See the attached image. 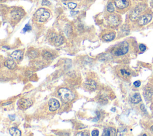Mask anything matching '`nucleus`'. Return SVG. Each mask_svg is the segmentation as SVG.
Listing matches in <instances>:
<instances>
[{"instance_id":"7","label":"nucleus","mask_w":153,"mask_h":136,"mask_svg":"<svg viewBox=\"0 0 153 136\" xmlns=\"http://www.w3.org/2000/svg\"><path fill=\"white\" fill-rule=\"evenodd\" d=\"M32 101L28 98H21L18 102L19 107L22 109L28 108L32 105Z\"/></svg>"},{"instance_id":"22","label":"nucleus","mask_w":153,"mask_h":136,"mask_svg":"<svg viewBox=\"0 0 153 136\" xmlns=\"http://www.w3.org/2000/svg\"><path fill=\"white\" fill-rule=\"evenodd\" d=\"M76 135H78V136H79V135H84V136H88V135H89V134H88V132H87V131H82V132H79V133H78L77 134H76Z\"/></svg>"},{"instance_id":"14","label":"nucleus","mask_w":153,"mask_h":136,"mask_svg":"<svg viewBox=\"0 0 153 136\" xmlns=\"http://www.w3.org/2000/svg\"><path fill=\"white\" fill-rule=\"evenodd\" d=\"M4 65L6 67H7L8 68L11 69H14L16 67V63L12 59H7L4 63Z\"/></svg>"},{"instance_id":"30","label":"nucleus","mask_w":153,"mask_h":136,"mask_svg":"<svg viewBox=\"0 0 153 136\" xmlns=\"http://www.w3.org/2000/svg\"><path fill=\"white\" fill-rule=\"evenodd\" d=\"M63 1H66V0H63Z\"/></svg>"},{"instance_id":"12","label":"nucleus","mask_w":153,"mask_h":136,"mask_svg":"<svg viewBox=\"0 0 153 136\" xmlns=\"http://www.w3.org/2000/svg\"><path fill=\"white\" fill-rule=\"evenodd\" d=\"M116 135V130L114 128L109 127L104 129L102 135L103 136H114Z\"/></svg>"},{"instance_id":"25","label":"nucleus","mask_w":153,"mask_h":136,"mask_svg":"<svg viewBox=\"0 0 153 136\" xmlns=\"http://www.w3.org/2000/svg\"><path fill=\"white\" fill-rule=\"evenodd\" d=\"M30 29H31V27H30L28 24H27V25L25 26V27L24 28L23 31H24V32H26V31H29V30H30Z\"/></svg>"},{"instance_id":"28","label":"nucleus","mask_w":153,"mask_h":136,"mask_svg":"<svg viewBox=\"0 0 153 136\" xmlns=\"http://www.w3.org/2000/svg\"><path fill=\"white\" fill-rule=\"evenodd\" d=\"M151 131L153 132V126H152L151 127Z\"/></svg>"},{"instance_id":"17","label":"nucleus","mask_w":153,"mask_h":136,"mask_svg":"<svg viewBox=\"0 0 153 136\" xmlns=\"http://www.w3.org/2000/svg\"><path fill=\"white\" fill-rule=\"evenodd\" d=\"M115 34L114 32H110L108 34H106L103 35V40L106 41H112L115 38Z\"/></svg>"},{"instance_id":"21","label":"nucleus","mask_w":153,"mask_h":136,"mask_svg":"<svg viewBox=\"0 0 153 136\" xmlns=\"http://www.w3.org/2000/svg\"><path fill=\"white\" fill-rule=\"evenodd\" d=\"M68 7L71 9H74L76 7V4L74 3V2H69L68 4Z\"/></svg>"},{"instance_id":"1","label":"nucleus","mask_w":153,"mask_h":136,"mask_svg":"<svg viewBox=\"0 0 153 136\" xmlns=\"http://www.w3.org/2000/svg\"><path fill=\"white\" fill-rule=\"evenodd\" d=\"M57 93L59 96L65 102H71L75 98L74 93L71 90L67 88H60L59 89Z\"/></svg>"},{"instance_id":"19","label":"nucleus","mask_w":153,"mask_h":136,"mask_svg":"<svg viewBox=\"0 0 153 136\" xmlns=\"http://www.w3.org/2000/svg\"><path fill=\"white\" fill-rule=\"evenodd\" d=\"M42 56H44V58H45L46 59H50V58H52L51 54L50 52H47V51H45L44 53H42Z\"/></svg>"},{"instance_id":"26","label":"nucleus","mask_w":153,"mask_h":136,"mask_svg":"<svg viewBox=\"0 0 153 136\" xmlns=\"http://www.w3.org/2000/svg\"><path fill=\"white\" fill-rule=\"evenodd\" d=\"M133 84H134L136 87H139V86H140V81L139 80H137V81H134V82L133 83Z\"/></svg>"},{"instance_id":"20","label":"nucleus","mask_w":153,"mask_h":136,"mask_svg":"<svg viewBox=\"0 0 153 136\" xmlns=\"http://www.w3.org/2000/svg\"><path fill=\"white\" fill-rule=\"evenodd\" d=\"M107 10H108V11L109 12H110V13L113 12V11H114V5H112V3L110 2V3L108 4V6H107Z\"/></svg>"},{"instance_id":"5","label":"nucleus","mask_w":153,"mask_h":136,"mask_svg":"<svg viewBox=\"0 0 153 136\" xmlns=\"http://www.w3.org/2000/svg\"><path fill=\"white\" fill-rule=\"evenodd\" d=\"M144 9V7L142 5H138L136 7V8L132 11V13H131L130 16V18L131 20L134 21L137 19H138L139 18V16H140V12Z\"/></svg>"},{"instance_id":"16","label":"nucleus","mask_w":153,"mask_h":136,"mask_svg":"<svg viewBox=\"0 0 153 136\" xmlns=\"http://www.w3.org/2000/svg\"><path fill=\"white\" fill-rule=\"evenodd\" d=\"M130 101L133 104H137V103H139L141 101L140 95H139V93H134L131 96Z\"/></svg>"},{"instance_id":"24","label":"nucleus","mask_w":153,"mask_h":136,"mask_svg":"<svg viewBox=\"0 0 153 136\" xmlns=\"http://www.w3.org/2000/svg\"><path fill=\"white\" fill-rule=\"evenodd\" d=\"M91 135L93 136H97L99 135V131L97 129H94L91 132Z\"/></svg>"},{"instance_id":"13","label":"nucleus","mask_w":153,"mask_h":136,"mask_svg":"<svg viewBox=\"0 0 153 136\" xmlns=\"http://www.w3.org/2000/svg\"><path fill=\"white\" fill-rule=\"evenodd\" d=\"M11 17L14 19V20H17L19 19L20 18H21L23 15V13L19 10H15L11 11Z\"/></svg>"},{"instance_id":"10","label":"nucleus","mask_w":153,"mask_h":136,"mask_svg":"<svg viewBox=\"0 0 153 136\" xmlns=\"http://www.w3.org/2000/svg\"><path fill=\"white\" fill-rule=\"evenodd\" d=\"M108 22L111 26H117L120 22L119 18L116 15H111L108 18Z\"/></svg>"},{"instance_id":"15","label":"nucleus","mask_w":153,"mask_h":136,"mask_svg":"<svg viewBox=\"0 0 153 136\" xmlns=\"http://www.w3.org/2000/svg\"><path fill=\"white\" fill-rule=\"evenodd\" d=\"M85 87L90 90H94L96 87V83L91 80H88L85 82Z\"/></svg>"},{"instance_id":"11","label":"nucleus","mask_w":153,"mask_h":136,"mask_svg":"<svg viewBox=\"0 0 153 136\" xmlns=\"http://www.w3.org/2000/svg\"><path fill=\"white\" fill-rule=\"evenodd\" d=\"M11 57L16 61H20L23 56V52L20 50H16L14 52H13L11 54Z\"/></svg>"},{"instance_id":"4","label":"nucleus","mask_w":153,"mask_h":136,"mask_svg":"<svg viewBox=\"0 0 153 136\" xmlns=\"http://www.w3.org/2000/svg\"><path fill=\"white\" fill-rule=\"evenodd\" d=\"M128 50V44L126 41L121 43L117 46L112 51L114 55L115 56H122L127 53Z\"/></svg>"},{"instance_id":"27","label":"nucleus","mask_w":153,"mask_h":136,"mask_svg":"<svg viewBox=\"0 0 153 136\" xmlns=\"http://www.w3.org/2000/svg\"><path fill=\"white\" fill-rule=\"evenodd\" d=\"M42 4L44 5H48L50 4V2L48 1H46V0H43L42 2Z\"/></svg>"},{"instance_id":"3","label":"nucleus","mask_w":153,"mask_h":136,"mask_svg":"<svg viewBox=\"0 0 153 136\" xmlns=\"http://www.w3.org/2000/svg\"><path fill=\"white\" fill-rule=\"evenodd\" d=\"M50 17V13L45 8L38 9L35 14V17L36 20L39 22H45L48 20Z\"/></svg>"},{"instance_id":"29","label":"nucleus","mask_w":153,"mask_h":136,"mask_svg":"<svg viewBox=\"0 0 153 136\" xmlns=\"http://www.w3.org/2000/svg\"><path fill=\"white\" fill-rule=\"evenodd\" d=\"M152 5H153V0L152 1Z\"/></svg>"},{"instance_id":"6","label":"nucleus","mask_w":153,"mask_h":136,"mask_svg":"<svg viewBox=\"0 0 153 136\" xmlns=\"http://www.w3.org/2000/svg\"><path fill=\"white\" fill-rule=\"evenodd\" d=\"M152 16L149 13L143 14L138 19V24L140 26H143L149 23L152 19Z\"/></svg>"},{"instance_id":"18","label":"nucleus","mask_w":153,"mask_h":136,"mask_svg":"<svg viewBox=\"0 0 153 136\" xmlns=\"http://www.w3.org/2000/svg\"><path fill=\"white\" fill-rule=\"evenodd\" d=\"M10 134L13 136H20L21 135V131L16 128H11L9 131Z\"/></svg>"},{"instance_id":"8","label":"nucleus","mask_w":153,"mask_h":136,"mask_svg":"<svg viewBox=\"0 0 153 136\" xmlns=\"http://www.w3.org/2000/svg\"><path fill=\"white\" fill-rule=\"evenodd\" d=\"M48 107H49V110L51 111H54L59 108L60 104L59 101L57 99L54 98H51L48 101Z\"/></svg>"},{"instance_id":"9","label":"nucleus","mask_w":153,"mask_h":136,"mask_svg":"<svg viewBox=\"0 0 153 136\" xmlns=\"http://www.w3.org/2000/svg\"><path fill=\"white\" fill-rule=\"evenodd\" d=\"M115 6L120 9H123L128 7L129 2L128 0H115Z\"/></svg>"},{"instance_id":"2","label":"nucleus","mask_w":153,"mask_h":136,"mask_svg":"<svg viewBox=\"0 0 153 136\" xmlns=\"http://www.w3.org/2000/svg\"><path fill=\"white\" fill-rule=\"evenodd\" d=\"M115 72L118 77L125 80H128L131 75L130 70L126 66H118L117 67Z\"/></svg>"},{"instance_id":"23","label":"nucleus","mask_w":153,"mask_h":136,"mask_svg":"<svg viewBox=\"0 0 153 136\" xmlns=\"http://www.w3.org/2000/svg\"><path fill=\"white\" fill-rule=\"evenodd\" d=\"M139 49H140V51H142V52H144V51L146 50V46H145L144 44H140V45H139Z\"/></svg>"}]
</instances>
